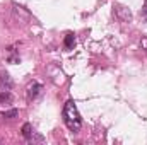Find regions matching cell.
Returning <instances> with one entry per match:
<instances>
[{"instance_id":"cell-1","label":"cell","mask_w":147,"mask_h":145,"mask_svg":"<svg viewBox=\"0 0 147 145\" xmlns=\"http://www.w3.org/2000/svg\"><path fill=\"white\" fill-rule=\"evenodd\" d=\"M63 123L67 125V128L70 132H79L80 126H82V118L77 111V106L74 101H67L65 106H63Z\"/></svg>"},{"instance_id":"cell-2","label":"cell","mask_w":147,"mask_h":145,"mask_svg":"<svg viewBox=\"0 0 147 145\" xmlns=\"http://www.w3.org/2000/svg\"><path fill=\"white\" fill-rule=\"evenodd\" d=\"M22 137H24L28 142H34V140L43 142V137H41V135H38L36 132L33 130V126H31L29 123H26V125L22 126Z\"/></svg>"},{"instance_id":"cell-3","label":"cell","mask_w":147,"mask_h":145,"mask_svg":"<svg viewBox=\"0 0 147 145\" xmlns=\"http://www.w3.org/2000/svg\"><path fill=\"white\" fill-rule=\"evenodd\" d=\"M43 91V87H41V84H38V82H33V84H29L28 85V89H26V94H28V99L31 101V99H36L38 96H39V92Z\"/></svg>"},{"instance_id":"cell-4","label":"cell","mask_w":147,"mask_h":145,"mask_svg":"<svg viewBox=\"0 0 147 145\" xmlns=\"http://www.w3.org/2000/svg\"><path fill=\"white\" fill-rule=\"evenodd\" d=\"M115 10H116V15H118L123 22H130V21H132V14H130V10H128L127 7H123V5H115Z\"/></svg>"},{"instance_id":"cell-5","label":"cell","mask_w":147,"mask_h":145,"mask_svg":"<svg viewBox=\"0 0 147 145\" xmlns=\"http://www.w3.org/2000/svg\"><path fill=\"white\" fill-rule=\"evenodd\" d=\"M0 87H2V91L12 89V79L9 77V73H0Z\"/></svg>"},{"instance_id":"cell-6","label":"cell","mask_w":147,"mask_h":145,"mask_svg":"<svg viewBox=\"0 0 147 145\" xmlns=\"http://www.w3.org/2000/svg\"><path fill=\"white\" fill-rule=\"evenodd\" d=\"M63 46H65V50H72L74 46H75V36H74L72 33H69L65 39H63Z\"/></svg>"},{"instance_id":"cell-7","label":"cell","mask_w":147,"mask_h":145,"mask_svg":"<svg viewBox=\"0 0 147 145\" xmlns=\"http://www.w3.org/2000/svg\"><path fill=\"white\" fill-rule=\"evenodd\" d=\"M2 103H5V104L12 103V94H10L9 91H2V92H0V104H2Z\"/></svg>"},{"instance_id":"cell-8","label":"cell","mask_w":147,"mask_h":145,"mask_svg":"<svg viewBox=\"0 0 147 145\" xmlns=\"http://www.w3.org/2000/svg\"><path fill=\"white\" fill-rule=\"evenodd\" d=\"M19 113H17V109H10V111H3V113H0V116L2 118H7V119H10V118H16Z\"/></svg>"},{"instance_id":"cell-9","label":"cell","mask_w":147,"mask_h":145,"mask_svg":"<svg viewBox=\"0 0 147 145\" xmlns=\"http://www.w3.org/2000/svg\"><path fill=\"white\" fill-rule=\"evenodd\" d=\"M140 48H142V50L147 53V36H144L142 39H140Z\"/></svg>"},{"instance_id":"cell-10","label":"cell","mask_w":147,"mask_h":145,"mask_svg":"<svg viewBox=\"0 0 147 145\" xmlns=\"http://www.w3.org/2000/svg\"><path fill=\"white\" fill-rule=\"evenodd\" d=\"M142 14H144V17L147 19V0H144V7H142Z\"/></svg>"}]
</instances>
